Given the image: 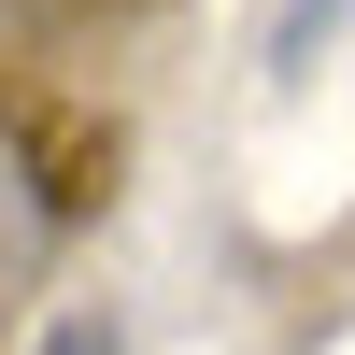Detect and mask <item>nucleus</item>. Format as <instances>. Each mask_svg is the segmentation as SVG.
I'll use <instances>...</instances> for the list:
<instances>
[{"mask_svg": "<svg viewBox=\"0 0 355 355\" xmlns=\"http://www.w3.org/2000/svg\"><path fill=\"white\" fill-rule=\"evenodd\" d=\"M28 355H114V327H85V313H71V327H43Z\"/></svg>", "mask_w": 355, "mask_h": 355, "instance_id": "f257e3e1", "label": "nucleus"}]
</instances>
